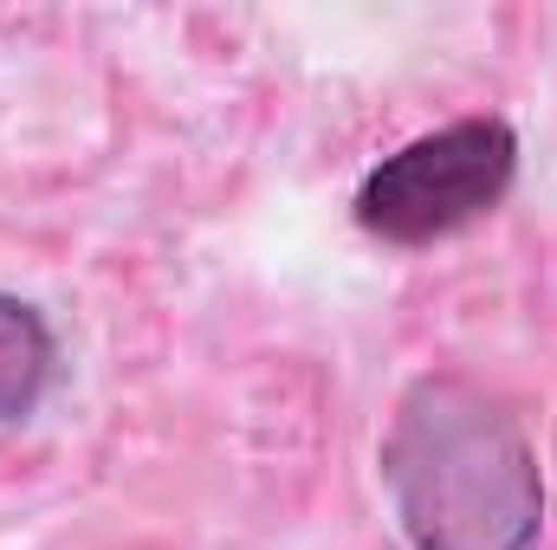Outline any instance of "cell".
I'll list each match as a JSON object with an SVG mask.
<instances>
[{
	"label": "cell",
	"instance_id": "cell-3",
	"mask_svg": "<svg viewBox=\"0 0 557 550\" xmlns=\"http://www.w3.org/2000/svg\"><path fill=\"white\" fill-rule=\"evenodd\" d=\"M52 370H59V343H52L46 311L33 298L0 291V421L39 414L46 389H52Z\"/></svg>",
	"mask_w": 557,
	"mask_h": 550
},
{
	"label": "cell",
	"instance_id": "cell-2",
	"mask_svg": "<svg viewBox=\"0 0 557 550\" xmlns=\"http://www.w3.org/2000/svg\"><path fill=\"white\" fill-rule=\"evenodd\" d=\"M519 137L506 117H460L383 155L357 188V227L389 247H428L512 195Z\"/></svg>",
	"mask_w": 557,
	"mask_h": 550
},
{
	"label": "cell",
	"instance_id": "cell-1",
	"mask_svg": "<svg viewBox=\"0 0 557 550\" xmlns=\"http://www.w3.org/2000/svg\"><path fill=\"white\" fill-rule=\"evenodd\" d=\"M376 473L409 550H539V447L499 389L460 370H428L403 389Z\"/></svg>",
	"mask_w": 557,
	"mask_h": 550
}]
</instances>
